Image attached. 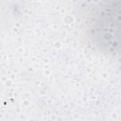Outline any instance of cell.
<instances>
[{
    "label": "cell",
    "mask_w": 121,
    "mask_h": 121,
    "mask_svg": "<svg viewBox=\"0 0 121 121\" xmlns=\"http://www.w3.org/2000/svg\"><path fill=\"white\" fill-rule=\"evenodd\" d=\"M96 5L92 33L98 47L108 52H116L120 46V3L109 1Z\"/></svg>",
    "instance_id": "6da1fadb"
}]
</instances>
